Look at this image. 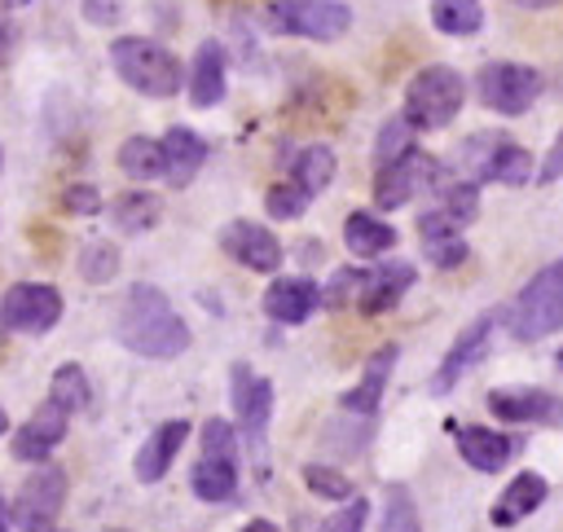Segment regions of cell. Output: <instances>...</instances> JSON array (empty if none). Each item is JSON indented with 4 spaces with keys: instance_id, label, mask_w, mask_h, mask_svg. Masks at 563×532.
I'll list each match as a JSON object with an SVG mask.
<instances>
[{
    "instance_id": "obj_1",
    "label": "cell",
    "mask_w": 563,
    "mask_h": 532,
    "mask_svg": "<svg viewBox=\"0 0 563 532\" xmlns=\"http://www.w3.org/2000/svg\"><path fill=\"white\" fill-rule=\"evenodd\" d=\"M114 334L128 352L136 356H150V361H172L189 347V325L185 317L172 308V299L150 286V281H136L119 308V321H114Z\"/></svg>"
},
{
    "instance_id": "obj_2",
    "label": "cell",
    "mask_w": 563,
    "mask_h": 532,
    "mask_svg": "<svg viewBox=\"0 0 563 532\" xmlns=\"http://www.w3.org/2000/svg\"><path fill=\"white\" fill-rule=\"evenodd\" d=\"M110 66H114V75H119L128 88H136L141 97H176L180 84H185L180 62H176L163 44L141 40V35H119V40L110 44Z\"/></svg>"
},
{
    "instance_id": "obj_3",
    "label": "cell",
    "mask_w": 563,
    "mask_h": 532,
    "mask_svg": "<svg viewBox=\"0 0 563 532\" xmlns=\"http://www.w3.org/2000/svg\"><path fill=\"white\" fill-rule=\"evenodd\" d=\"M506 325L519 343H537L554 330H563V259L545 264L510 303Z\"/></svg>"
},
{
    "instance_id": "obj_4",
    "label": "cell",
    "mask_w": 563,
    "mask_h": 532,
    "mask_svg": "<svg viewBox=\"0 0 563 532\" xmlns=\"http://www.w3.org/2000/svg\"><path fill=\"white\" fill-rule=\"evenodd\" d=\"M466 101V79L453 66H422L405 88V119L418 132H435L457 119Z\"/></svg>"
},
{
    "instance_id": "obj_5",
    "label": "cell",
    "mask_w": 563,
    "mask_h": 532,
    "mask_svg": "<svg viewBox=\"0 0 563 532\" xmlns=\"http://www.w3.org/2000/svg\"><path fill=\"white\" fill-rule=\"evenodd\" d=\"M475 97L484 110L515 119L541 97V70L528 62H488L475 75Z\"/></svg>"
},
{
    "instance_id": "obj_6",
    "label": "cell",
    "mask_w": 563,
    "mask_h": 532,
    "mask_svg": "<svg viewBox=\"0 0 563 532\" xmlns=\"http://www.w3.org/2000/svg\"><path fill=\"white\" fill-rule=\"evenodd\" d=\"M264 18L277 35L299 40H339L352 26V9L343 0H273Z\"/></svg>"
},
{
    "instance_id": "obj_7",
    "label": "cell",
    "mask_w": 563,
    "mask_h": 532,
    "mask_svg": "<svg viewBox=\"0 0 563 532\" xmlns=\"http://www.w3.org/2000/svg\"><path fill=\"white\" fill-rule=\"evenodd\" d=\"M62 506H66V470L40 462V470L26 475V484L18 488L9 519L18 532H53V519L62 514Z\"/></svg>"
},
{
    "instance_id": "obj_8",
    "label": "cell",
    "mask_w": 563,
    "mask_h": 532,
    "mask_svg": "<svg viewBox=\"0 0 563 532\" xmlns=\"http://www.w3.org/2000/svg\"><path fill=\"white\" fill-rule=\"evenodd\" d=\"M435 185H440V163L431 154H422V149H409L405 158L378 167V176H374V202L383 211H396V207L413 202L422 189H435Z\"/></svg>"
},
{
    "instance_id": "obj_9",
    "label": "cell",
    "mask_w": 563,
    "mask_h": 532,
    "mask_svg": "<svg viewBox=\"0 0 563 532\" xmlns=\"http://www.w3.org/2000/svg\"><path fill=\"white\" fill-rule=\"evenodd\" d=\"M0 321L18 334H48L62 321V295L44 281H18L0 295Z\"/></svg>"
},
{
    "instance_id": "obj_10",
    "label": "cell",
    "mask_w": 563,
    "mask_h": 532,
    "mask_svg": "<svg viewBox=\"0 0 563 532\" xmlns=\"http://www.w3.org/2000/svg\"><path fill=\"white\" fill-rule=\"evenodd\" d=\"M229 378H233V413L242 422V435L251 440L255 453H264V431L273 418V383L251 365H233Z\"/></svg>"
},
{
    "instance_id": "obj_11",
    "label": "cell",
    "mask_w": 563,
    "mask_h": 532,
    "mask_svg": "<svg viewBox=\"0 0 563 532\" xmlns=\"http://www.w3.org/2000/svg\"><path fill=\"white\" fill-rule=\"evenodd\" d=\"M497 317H501V312H479V317L453 339V347L444 352L440 369L431 374V391H435V396H449V391L457 387V378L488 352V339H493V330H497Z\"/></svg>"
},
{
    "instance_id": "obj_12",
    "label": "cell",
    "mask_w": 563,
    "mask_h": 532,
    "mask_svg": "<svg viewBox=\"0 0 563 532\" xmlns=\"http://www.w3.org/2000/svg\"><path fill=\"white\" fill-rule=\"evenodd\" d=\"M220 246L229 259H238L251 273H277L282 264V242L273 237V229L255 224V220H233L220 229Z\"/></svg>"
},
{
    "instance_id": "obj_13",
    "label": "cell",
    "mask_w": 563,
    "mask_h": 532,
    "mask_svg": "<svg viewBox=\"0 0 563 532\" xmlns=\"http://www.w3.org/2000/svg\"><path fill=\"white\" fill-rule=\"evenodd\" d=\"M66 418H70V413H66L57 400H44V404L13 431V444H9L13 457H18V462H44V457L66 440Z\"/></svg>"
},
{
    "instance_id": "obj_14",
    "label": "cell",
    "mask_w": 563,
    "mask_h": 532,
    "mask_svg": "<svg viewBox=\"0 0 563 532\" xmlns=\"http://www.w3.org/2000/svg\"><path fill=\"white\" fill-rule=\"evenodd\" d=\"M488 413L501 422H563V400L554 391L541 387H506V391H488Z\"/></svg>"
},
{
    "instance_id": "obj_15",
    "label": "cell",
    "mask_w": 563,
    "mask_h": 532,
    "mask_svg": "<svg viewBox=\"0 0 563 532\" xmlns=\"http://www.w3.org/2000/svg\"><path fill=\"white\" fill-rule=\"evenodd\" d=\"M185 440H189V422H185V418L158 422V426L150 431V440L136 448V462H132L136 479H141V484H158V479L172 470V462H176V453L185 448Z\"/></svg>"
},
{
    "instance_id": "obj_16",
    "label": "cell",
    "mask_w": 563,
    "mask_h": 532,
    "mask_svg": "<svg viewBox=\"0 0 563 532\" xmlns=\"http://www.w3.org/2000/svg\"><path fill=\"white\" fill-rule=\"evenodd\" d=\"M321 303V286L312 277H277L264 290V317L277 325H303Z\"/></svg>"
},
{
    "instance_id": "obj_17",
    "label": "cell",
    "mask_w": 563,
    "mask_h": 532,
    "mask_svg": "<svg viewBox=\"0 0 563 532\" xmlns=\"http://www.w3.org/2000/svg\"><path fill=\"white\" fill-rule=\"evenodd\" d=\"M158 141H163V180L172 189H185L207 163V141L194 128H167Z\"/></svg>"
},
{
    "instance_id": "obj_18",
    "label": "cell",
    "mask_w": 563,
    "mask_h": 532,
    "mask_svg": "<svg viewBox=\"0 0 563 532\" xmlns=\"http://www.w3.org/2000/svg\"><path fill=\"white\" fill-rule=\"evenodd\" d=\"M413 277H418V268L409 264V259H387V264H378L374 273H365V290H361V312L365 317H378V312H387V308H396L400 299H405V290L413 286Z\"/></svg>"
},
{
    "instance_id": "obj_19",
    "label": "cell",
    "mask_w": 563,
    "mask_h": 532,
    "mask_svg": "<svg viewBox=\"0 0 563 532\" xmlns=\"http://www.w3.org/2000/svg\"><path fill=\"white\" fill-rule=\"evenodd\" d=\"M453 440H457L462 462L475 466V470H484V475L506 470V462L515 453V440L510 435H497L488 426H453Z\"/></svg>"
},
{
    "instance_id": "obj_20",
    "label": "cell",
    "mask_w": 563,
    "mask_h": 532,
    "mask_svg": "<svg viewBox=\"0 0 563 532\" xmlns=\"http://www.w3.org/2000/svg\"><path fill=\"white\" fill-rule=\"evenodd\" d=\"M545 492H550V484H545L537 470H519V475L506 484V492L493 501V510H488L493 528H515L519 519H528V514L545 501Z\"/></svg>"
},
{
    "instance_id": "obj_21",
    "label": "cell",
    "mask_w": 563,
    "mask_h": 532,
    "mask_svg": "<svg viewBox=\"0 0 563 532\" xmlns=\"http://www.w3.org/2000/svg\"><path fill=\"white\" fill-rule=\"evenodd\" d=\"M224 48L216 40H202L194 62H189V101L198 110H211L220 97H224Z\"/></svg>"
},
{
    "instance_id": "obj_22",
    "label": "cell",
    "mask_w": 563,
    "mask_h": 532,
    "mask_svg": "<svg viewBox=\"0 0 563 532\" xmlns=\"http://www.w3.org/2000/svg\"><path fill=\"white\" fill-rule=\"evenodd\" d=\"M396 356H400V347L396 343H383L369 361H365V369H361V378H356V387L343 396V409H352V413H374L378 409V400H383V387H387V378H391V369H396Z\"/></svg>"
},
{
    "instance_id": "obj_23",
    "label": "cell",
    "mask_w": 563,
    "mask_h": 532,
    "mask_svg": "<svg viewBox=\"0 0 563 532\" xmlns=\"http://www.w3.org/2000/svg\"><path fill=\"white\" fill-rule=\"evenodd\" d=\"M343 242H347L352 255L374 259V255H383V251L396 246V229H391L387 220H378L374 211H352V215L343 220Z\"/></svg>"
},
{
    "instance_id": "obj_24",
    "label": "cell",
    "mask_w": 563,
    "mask_h": 532,
    "mask_svg": "<svg viewBox=\"0 0 563 532\" xmlns=\"http://www.w3.org/2000/svg\"><path fill=\"white\" fill-rule=\"evenodd\" d=\"M189 488L198 501H229L238 492V462H220V457H198L189 470Z\"/></svg>"
},
{
    "instance_id": "obj_25",
    "label": "cell",
    "mask_w": 563,
    "mask_h": 532,
    "mask_svg": "<svg viewBox=\"0 0 563 532\" xmlns=\"http://www.w3.org/2000/svg\"><path fill=\"white\" fill-rule=\"evenodd\" d=\"M158 215H163V202H158L154 193H145V189L119 193V198L110 202V220H114L119 233H145V229L158 224Z\"/></svg>"
},
{
    "instance_id": "obj_26",
    "label": "cell",
    "mask_w": 563,
    "mask_h": 532,
    "mask_svg": "<svg viewBox=\"0 0 563 532\" xmlns=\"http://www.w3.org/2000/svg\"><path fill=\"white\" fill-rule=\"evenodd\" d=\"M334 167H339V158H334V149H330V145H308V149H299V154H295L290 180H295L308 198H317V193L334 180Z\"/></svg>"
},
{
    "instance_id": "obj_27",
    "label": "cell",
    "mask_w": 563,
    "mask_h": 532,
    "mask_svg": "<svg viewBox=\"0 0 563 532\" xmlns=\"http://www.w3.org/2000/svg\"><path fill=\"white\" fill-rule=\"evenodd\" d=\"M537 176V167H532V154L523 149V145H510V136L493 149V158L484 163V176L479 180H497V185H528Z\"/></svg>"
},
{
    "instance_id": "obj_28",
    "label": "cell",
    "mask_w": 563,
    "mask_h": 532,
    "mask_svg": "<svg viewBox=\"0 0 563 532\" xmlns=\"http://www.w3.org/2000/svg\"><path fill=\"white\" fill-rule=\"evenodd\" d=\"M119 167L132 176V180H154L163 176V141L154 136H128L119 145Z\"/></svg>"
},
{
    "instance_id": "obj_29",
    "label": "cell",
    "mask_w": 563,
    "mask_h": 532,
    "mask_svg": "<svg viewBox=\"0 0 563 532\" xmlns=\"http://www.w3.org/2000/svg\"><path fill=\"white\" fill-rule=\"evenodd\" d=\"M431 22L444 35H475L484 26L479 0H431Z\"/></svg>"
},
{
    "instance_id": "obj_30",
    "label": "cell",
    "mask_w": 563,
    "mask_h": 532,
    "mask_svg": "<svg viewBox=\"0 0 563 532\" xmlns=\"http://www.w3.org/2000/svg\"><path fill=\"white\" fill-rule=\"evenodd\" d=\"M48 400H57L66 413H79V409L88 404V374H84L75 361L57 365V369H53V383H48Z\"/></svg>"
},
{
    "instance_id": "obj_31",
    "label": "cell",
    "mask_w": 563,
    "mask_h": 532,
    "mask_svg": "<svg viewBox=\"0 0 563 532\" xmlns=\"http://www.w3.org/2000/svg\"><path fill=\"white\" fill-rule=\"evenodd\" d=\"M413 132H418V128H413L405 114L387 119V123L378 128V141H374V163H378V167H387V163L405 158V154L413 149Z\"/></svg>"
},
{
    "instance_id": "obj_32",
    "label": "cell",
    "mask_w": 563,
    "mask_h": 532,
    "mask_svg": "<svg viewBox=\"0 0 563 532\" xmlns=\"http://www.w3.org/2000/svg\"><path fill=\"white\" fill-rule=\"evenodd\" d=\"M457 229L462 224H471L475 220V211H479V189H475V180H449V185H440V202H435Z\"/></svg>"
},
{
    "instance_id": "obj_33",
    "label": "cell",
    "mask_w": 563,
    "mask_h": 532,
    "mask_svg": "<svg viewBox=\"0 0 563 532\" xmlns=\"http://www.w3.org/2000/svg\"><path fill=\"white\" fill-rule=\"evenodd\" d=\"M303 484H308V492H317L325 501H352L356 497L352 479L343 470H334V466H321V462H308L303 466Z\"/></svg>"
},
{
    "instance_id": "obj_34",
    "label": "cell",
    "mask_w": 563,
    "mask_h": 532,
    "mask_svg": "<svg viewBox=\"0 0 563 532\" xmlns=\"http://www.w3.org/2000/svg\"><path fill=\"white\" fill-rule=\"evenodd\" d=\"M79 273H84V281H92V286L110 281V277L119 273V251H114L110 242H88V246L79 251Z\"/></svg>"
},
{
    "instance_id": "obj_35",
    "label": "cell",
    "mask_w": 563,
    "mask_h": 532,
    "mask_svg": "<svg viewBox=\"0 0 563 532\" xmlns=\"http://www.w3.org/2000/svg\"><path fill=\"white\" fill-rule=\"evenodd\" d=\"M378 532H422L418 523V506L405 488H387V506H383V528Z\"/></svg>"
},
{
    "instance_id": "obj_36",
    "label": "cell",
    "mask_w": 563,
    "mask_h": 532,
    "mask_svg": "<svg viewBox=\"0 0 563 532\" xmlns=\"http://www.w3.org/2000/svg\"><path fill=\"white\" fill-rule=\"evenodd\" d=\"M308 193L295 185V180H282V185H273L268 193H264V207H268V215L273 220H299L303 211H308Z\"/></svg>"
},
{
    "instance_id": "obj_37",
    "label": "cell",
    "mask_w": 563,
    "mask_h": 532,
    "mask_svg": "<svg viewBox=\"0 0 563 532\" xmlns=\"http://www.w3.org/2000/svg\"><path fill=\"white\" fill-rule=\"evenodd\" d=\"M202 457H220V462H238V431L224 418H207L202 422Z\"/></svg>"
},
{
    "instance_id": "obj_38",
    "label": "cell",
    "mask_w": 563,
    "mask_h": 532,
    "mask_svg": "<svg viewBox=\"0 0 563 532\" xmlns=\"http://www.w3.org/2000/svg\"><path fill=\"white\" fill-rule=\"evenodd\" d=\"M422 255L435 268H457L466 259V242H462V233H435V237H422Z\"/></svg>"
},
{
    "instance_id": "obj_39",
    "label": "cell",
    "mask_w": 563,
    "mask_h": 532,
    "mask_svg": "<svg viewBox=\"0 0 563 532\" xmlns=\"http://www.w3.org/2000/svg\"><path fill=\"white\" fill-rule=\"evenodd\" d=\"M361 290H365V273H361V268H339V273L330 277V286L321 290V303H325V308H343V303L361 299Z\"/></svg>"
},
{
    "instance_id": "obj_40",
    "label": "cell",
    "mask_w": 563,
    "mask_h": 532,
    "mask_svg": "<svg viewBox=\"0 0 563 532\" xmlns=\"http://www.w3.org/2000/svg\"><path fill=\"white\" fill-rule=\"evenodd\" d=\"M365 519H369V501H365V497H352V501H343V510H334L317 532H361Z\"/></svg>"
},
{
    "instance_id": "obj_41",
    "label": "cell",
    "mask_w": 563,
    "mask_h": 532,
    "mask_svg": "<svg viewBox=\"0 0 563 532\" xmlns=\"http://www.w3.org/2000/svg\"><path fill=\"white\" fill-rule=\"evenodd\" d=\"M62 207H66L70 215H97V211H101V193H97L92 185H70V189L62 193Z\"/></svg>"
},
{
    "instance_id": "obj_42",
    "label": "cell",
    "mask_w": 563,
    "mask_h": 532,
    "mask_svg": "<svg viewBox=\"0 0 563 532\" xmlns=\"http://www.w3.org/2000/svg\"><path fill=\"white\" fill-rule=\"evenodd\" d=\"M119 13H123V0H84V18L97 22V26L119 22Z\"/></svg>"
},
{
    "instance_id": "obj_43",
    "label": "cell",
    "mask_w": 563,
    "mask_h": 532,
    "mask_svg": "<svg viewBox=\"0 0 563 532\" xmlns=\"http://www.w3.org/2000/svg\"><path fill=\"white\" fill-rule=\"evenodd\" d=\"M559 176H563V132L554 136L550 154L541 158V171H537V180H541V185H550V180H559Z\"/></svg>"
},
{
    "instance_id": "obj_44",
    "label": "cell",
    "mask_w": 563,
    "mask_h": 532,
    "mask_svg": "<svg viewBox=\"0 0 563 532\" xmlns=\"http://www.w3.org/2000/svg\"><path fill=\"white\" fill-rule=\"evenodd\" d=\"M242 532H282V528H277L273 519H251V523H246Z\"/></svg>"
},
{
    "instance_id": "obj_45",
    "label": "cell",
    "mask_w": 563,
    "mask_h": 532,
    "mask_svg": "<svg viewBox=\"0 0 563 532\" xmlns=\"http://www.w3.org/2000/svg\"><path fill=\"white\" fill-rule=\"evenodd\" d=\"M519 4H528V9H550V4H559V0H519Z\"/></svg>"
},
{
    "instance_id": "obj_46",
    "label": "cell",
    "mask_w": 563,
    "mask_h": 532,
    "mask_svg": "<svg viewBox=\"0 0 563 532\" xmlns=\"http://www.w3.org/2000/svg\"><path fill=\"white\" fill-rule=\"evenodd\" d=\"M4 53H9V26L0 22V57H4Z\"/></svg>"
},
{
    "instance_id": "obj_47",
    "label": "cell",
    "mask_w": 563,
    "mask_h": 532,
    "mask_svg": "<svg viewBox=\"0 0 563 532\" xmlns=\"http://www.w3.org/2000/svg\"><path fill=\"white\" fill-rule=\"evenodd\" d=\"M9 523H13V519H4V501H0V532H9Z\"/></svg>"
},
{
    "instance_id": "obj_48",
    "label": "cell",
    "mask_w": 563,
    "mask_h": 532,
    "mask_svg": "<svg viewBox=\"0 0 563 532\" xmlns=\"http://www.w3.org/2000/svg\"><path fill=\"white\" fill-rule=\"evenodd\" d=\"M4 431H9V418H4V409H0V435H4Z\"/></svg>"
},
{
    "instance_id": "obj_49",
    "label": "cell",
    "mask_w": 563,
    "mask_h": 532,
    "mask_svg": "<svg viewBox=\"0 0 563 532\" xmlns=\"http://www.w3.org/2000/svg\"><path fill=\"white\" fill-rule=\"evenodd\" d=\"M4 4H26V0H4Z\"/></svg>"
},
{
    "instance_id": "obj_50",
    "label": "cell",
    "mask_w": 563,
    "mask_h": 532,
    "mask_svg": "<svg viewBox=\"0 0 563 532\" xmlns=\"http://www.w3.org/2000/svg\"><path fill=\"white\" fill-rule=\"evenodd\" d=\"M559 365H563V352H559Z\"/></svg>"
},
{
    "instance_id": "obj_51",
    "label": "cell",
    "mask_w": 563,
    "mask_h": 532,
    "mask_svg": "<svg viewBox=\"0 0 563 532\" xmlns=\"http://www.w3.org/2000/svg\"><path fill=\"white\" fill-rule=\"evenodd\" d=\"M0 163H4V154H0Z\"/></svg>"
}]
</instances>
